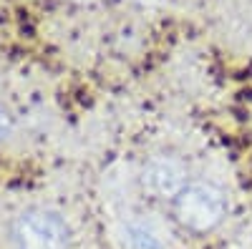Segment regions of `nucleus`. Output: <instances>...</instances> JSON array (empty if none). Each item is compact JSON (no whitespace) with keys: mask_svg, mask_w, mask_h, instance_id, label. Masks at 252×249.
I'll use <instances>...</instances> for the list:
<instances>
[{"mask_svg":"<svg viewBox=\"0 0 252 249\" xmlns=\"http://www.w3.org/2000/svg\"><path fill=\"white\" fill-rule=\"evenodd\" d=\"M172 204L177 221L192 232H209L227 217V194L212 181H189Z\"/></svg>","mask_w":252,"mask_h":249,"instance_id":"f257e3e1","label":"nucleus"},{"mask_svg":"<svg viewBox=\"0 0 252 249\" xmlns=\"http://www.w3.org/2000/svg\"><path fill=\"white\" fill-rule=\"evenodd\" d=\"M68 224L58 212L28 209L13 221L15 249H68Z\"/></svg>","mask_w":252,"mask_h":249,"instance_id":"f03ea898","label":"nucleus"},{"mask_svg":"<svg viewBox=\"0 0 252 249\" xmlns=\"http://www.w3.org/2000/svg\"><path fill=\"white\" fill-rule=\"evenodd\" d=\"M144 189L154 194L157 199H177V194L189 184L187 164L172 154H157L144 164L141 169Z\"/></svg>","mask_w":252,"mask_h":249,"instance_id":"7ed1b4c3","label":"nucleus"},{"mask_svg":"<svg viewBox=\"0 0 252 249\" xmlns=\"http://www.w3.org/2000/svg\"><path fill=\"white\" fill-rule=\"evenodd\" d=\"M121 244L124 249H161V237L154 224L131 219L121 226Z\"/></svg>","mask_w":252,"mask_h":249,"instance_id":"20e7f679","label":"nucleus"},{"mask_svg":"<svg viewBox=\"0 0 252 249\" xmlns=\"http://www.w3.org/2000/svg\"><path fill=\"white\" fill-rule=\"evenodd\" d=\"M10 134H13V116L5 109H0V141H5Z\"/></svg>","mask_w":252,"mask_h":249,"instance_id":"39448f33","label":"nucleus"}]
</instances>
